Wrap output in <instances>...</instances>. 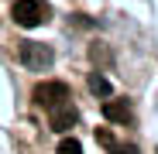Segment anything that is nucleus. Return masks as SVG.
Listing matches in <instances>:
<instances>
[{"label": "nucleus", "instance_id": "1", "mask_svg": "<svg viewBox=\"0 0 158 154\" xmlns=\"http://www.w3.org/2000/svg\"><path fill=\"white\" fill-rule=\"evenodd\" d=\"M10 17H14V24H21V28H41V24L48 21V4L45 0H17V4L10 7Z\"/></svg>", "mask_w": 158, "mask_h": 154}, {"label": "nucleus", "instance_id": "2", "mask_svg": "<svg viewBox=\"0 0 158 154\" xmlns=\"http://www.w3.org/2000/svg\"><path fill=\"white\" fill-rule=\"evenodd\" d=\"M31 99L38 103V106L52 110V106H59V103L69 99V86H65V82H38L35 93H31Z\"/></svg>", "mask_w": 158, "mask_h": 154}, {"label": "nucleus", "instance_id": "3", "mask_svg": "<svg viewBox=\"0 0 158 154\" xmlns=\"http://www.w3.org/2000/svg\"><path fill=\"white\" fill-rule=\"evenodd\" d=\"M76 120H79V113H76V106H72L69 99H65V103H59V106H52V130L65 134Z\"/></svg>", "mask_w": 158, "mask_h": 154}, {"label": "nucleus", "instance_id": "4", "mask_svg": "<svg viewBox=\"0 0 158 154\" xmlns=\"http://www.w3.org/2000/svg\"><path fill=\"white\" fill-rule=\"evenodd\" d=\"M21 58H24V65H31V69H45L48 62H52V51L45 48V45H35V41H28L21 48Z\"/></svg>", "mask_w": 158, "mask_h": 154}, {"label": "nucleus", "instance_id": "5", "mask_svg": "<svg viewBox=\"0 0 158 154\" xmlns=\"http://www.w3.org/2000/svg\"><path fill=\"white\" fill-rule=\"evenodd\" d=\"M103 116L114 120V123H127V120H131V106H127V99H107V103H103Z\"/></svg>", "mask_w": 158, "mask_h": 154}, {"label": "nucleus", "instance_id": "6", "mask_svg": "<svg viewBox=\"0 0 158 154\" xmlns=\"http://www.w3.org/2000/svg\"><path fill=\"white\" fill-rule=\"evenodd\" d=\"M89 89H93L96 96H110V82L103 79V75H96V72L89 75Z\"/></svg>", "mask_w": 158, "mask_h": 154}, {"label": "nucleus", "instance_id": "7", "mask_svg": "<svg viewBox=\"0 0 158 154\" xmlns=\"http://www.w3.org/2000/svg\"><path fill=\"white\" fill-rule=\"evenodd\" d=\"M59 154H83V144L69 137V140H62V144H59Z\"/></svg>", "mask_w": 158, "mask_h": 154}, {"label": "nucleus", "instance_id": "8", "mask_svg": "<svg viewBox=\"0 0 158 154\" xmlns=\"http://www.w3.org/2000/svg\"><path fill=\"white\" fill-rule=\"evenodd\" d=\"M96 140H100V144H107V147H114V137H110L107 130H96Z\"/></svg>", "mask_w": 158, "mask_h": 154}, {"label": "nucleus", "instance_id": "9", "mask_svg": "<svg viewBox=\"0 0 158 154\" xmlns=\"http://www.w3.org/2000/svg\"><path fill=\"white\" fill-rule=\"evenodd\" d=\"M110 154H138V147H110Z\"/></svg>", "mask_w": 158, "mask_h": 154}]
</instances>
